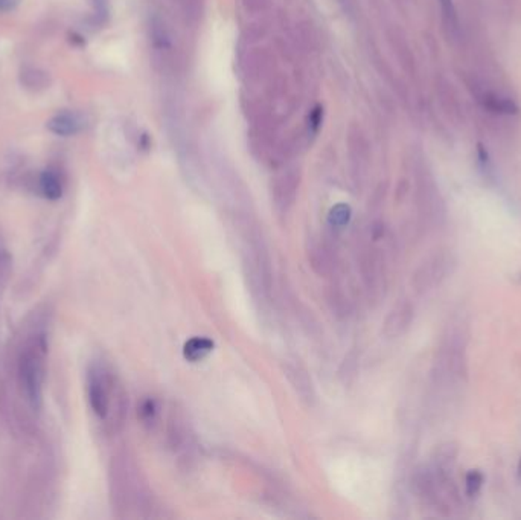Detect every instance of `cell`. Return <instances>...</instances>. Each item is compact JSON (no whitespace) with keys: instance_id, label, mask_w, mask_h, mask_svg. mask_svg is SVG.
<instances>
[{"instance_id":"6da1fadb","label":"cell","mask_w":521,"mask_h":520,"mask_svg":"<svg viewBox=\"0 0 521 520\" xmlns=\"http://www.w3.org/2000/svg\"><path fill=\"white\" fill-rule=\"evenodd\" d=\"M413 493L424 503L435 510L451 512L457 507L459 493L451 478V472L439 469L435 464L422 465L412 478Z\"/></svg>"},{"instance_id":"7a4b0ae2","label":"cell","mask_w":521,"mask_h":520,"mask_svg":"<svg viewBox=\"0 0 521 520\" xmlns=\"http://www.w3.org/2000/svg\"><path fill=\"white\" fill-rule=\"evenodd\" d=\"M384 236L381 228L372 229L368 241L360 252V272L369 298L379 299L387 288V259L386 252L378 246V241Z\"/></svg>"},{"instance_id":"3957f363","label":"cell","mask_w":521,"mask_h":520,"mask_svg":"<svg viewBox=\"0 0 521 520\" xmlns=\"http://www.w3.org/2000/svg\"><path fill=\"white\" fill-rule=\"evenodd\" d=\"M44 350L46 345L40 339L28 346L20 358L19 373L28 403L34 411H39L43 405V382H44Z\"/></svg>"},{"instance_id":"277c9868","label":"cell","mask_w":521,"mask_h":520,"mask_svg":"<svg viewBox=\"0 0 521 520\" xmlns=\"http://www.w3.org/2000/svg\"><path fill=\"white\" fill-rule=\"evenodd\" d=\"M453 258L448 252H436L419 264L412 277V286L416 293L424 295L433 290L451 273Z\"/></svg>"},{"instance_id":"5b68a950","label":"cell","mask_w":521,"mask_h":520,"mask_svg":"<svg viewBox=\"0 0 521 520\" xmlns=\"http://www.w3.org/2000/svg\"><path fill=\"white\" fill-rule=\"evenodd\" d=\"M439 365L451 378L460 380L466 375V336L462 331H453L445 339Z\"/></svg>"},{"instance_id":"8992f818","label":"cell","mask_w":521,"mask_h":520,"mask_svg":"<svg viewBox=\"0 0 521 520\" xmlns=\"http://www.w3.org/2000/svg\"><path fill=\"white\" fill-rule=\"evenodd\" d=\"M88 403L96 417L106 420L110 412L111 403V382L104 369L93 368L87 377Z\"/></svg>"},{"instance_id":"52a82bcc","label":"cell","mask_w":521,"mask_h":520,"mask_svg":"<svg viewBox=\"0 0 521 520\" xmlns=\"http://www.w3.org/2000/svg\"><path fill=\"white\" fill-rule=\"evenodd\" d=\"M167 440L169 447L183 459H191L193 453V436L189 429L188 421L180 411H173L169 414L168 426H167Z\"/></svg>"},{"instance_id":"ba28073f","label":"cell","mask_w":521,"mask_h":520,"mask_svg":"<svg viewBox=\"0 0 521 520\" xmlns=\"http://www.w3.org/2000/svg\"><path fill=\"white\" fill-rule=\"evenodd\" d=\"M415 319V307L410 301L401 299L392 307L383 324V334L387 339H398L410 328Z\"/></svg>"},{"instance_id":"9c48e42d","label":"cell","mask_w":521,"mask_h":520,"mask_svg":"<svg viewBox=\"0 0 521 520\" xmlns=\"http://www.w3.org/2000/svg\"><path fill=\"white\" fill-rule=\"evenodd\" d=\"M285 377L288 378L290 384L294 389L297 396L301 397L302 401H305L307 405H311L312 401L316 400V392H314V384H312V380L310 377V373L302 363L296 362V360H288L285 363Z\"/></svg>"},{"instance_id":"30bf717a","label":"cell","mask_w":521,"mask_h":520,"mask_svg":"<svg viewBox=\"0 0 521 520\" xmlns=\"http://www.w3.org/2000/svg\"><path fill=\"white\" fill-rule=\"evenodd\" d=\"M46 129L57 136H73L83 129V121L75 113L61 111V113H57L50 118L46 122Z\"/></svg>"},{"instance_id":"8fae6325","label":"cell","mask_w":521,"mask_h":520,"mask_svg":"<svg viewBox=\"0 0 521 520\" xmlns=\"http://www.w3.org/2000/svg\"><path fill=\"white\" fill-rule=\"evenodd\" d=\"M310 261L312 269L317 272L319 275H330L334 269V261H332V255H331V249L325 244L316 243L312 244L310 252H308Z\"/></svg>"},{"instance_id":"7c38bea8","label":"cell","mask_w":521,"mask_h":520,"mask_svg":"<svg viewBox=\"0 0 521 520\" xmlns=\"http://www.w3.org/2000/svg\"><path fill=\"white\" fill-rule=\"evenodd\" d=\"M40 189L41 194L48 200H59L63 196V185L59 177L54 173V171H44L40 176Z\"/></svg>"},{"instance_id":"4fadbf2b","label":"cell","mask_w":521,"mask_h":520,"mask_svg":"<svg viewBox=\"0 0 521 520\" xmlns=\"http://www.w3.org/2000/svg\"><path fill=\"white\" fill-rule=\"evenodd\" d=\"M483 104H485V107L488 110L493 111V113H498V115H513L518 111L517 104L513 102L512 100L503 98V96L495 95V93L486 95L485 100H483Z\"/></svg>"},{"instance_id":"5bb4252c","label":"cell","mask_w":521,"mask_h":520,"mask_svg":"<svg viewBox=\"0 0 521 520\" xmlns=\"http://www.w3.org/2000/svg\"><path fill=\"white\" fill-rule=\"evenodd\" d=\"M212 346L214 344L209 339L196 337L184 345V358L192 362L202 360L206 354H209L212 351Z\"/></svg>"},{"instance_id":"9a60e30c","label":"cell","mask_w":521,"mask_h":520,"mask_svg":"<svg viewBox=\"0 0 521 520\" xmlns=\"http://www.w3.org/2000/svg\"><path fill=\"white\" fill-rule=\"evenodd\" d=\"M139 417L144 421V425L151 426L159 417V403L158 400L150 397L145 398L139 406Z\"/></svg>"},{"instance_id":"2e32d148","label":"cell","mask_w":521,"mask_h":520,"mask_svg":"<svg viewBox=\"0 0 521 520\" xmlns=\"http://www.w3.org/2000/svg\"><path fill=\"white\" fill-rule=\"evenodd\" d=\"M485 476L480 470H470L465 476V493L468 497H475L483 487Z\"/></svg>"},{"instance_id":"e0dca14e","label":"cell","mask_w":521,"mask_h":520,"mask_svg":"<svg viewBox=\"0 0 521 520\" xmlns=\"http://www.w3.org/2000/svg\"><path fill=\"white\" fill-rule=\"evenodd\" d=\"M322 121H323V109L322 106H316L311 110V113L308 116V133L311 136L317 135L320 130V125H322Z\"/></svg>"},{"instance_id":"ac0fdd59","label":"cell","mask_w":521,"mask_h":520,"mask_svg":"<svg viewBox=\"0 0 521 520\" xmlns=\"http://www.w3.org/2000/svg\"><path fill=\"white\" fill-rule=\"evenodd\" d=\"M349 215H351V207L346 206V205H337V206L332 207L330 219H331V223L334 226H340V225H345V223H348Z\"/></svg>"},{"instance_id":"d6986e66","label":"cell","mask_w":521,"mask_h":520,"mask_svg":"<svg viewBox=\"0 0 521 520\" xmlns=\"http://www.w3.org/2000/svg\"><path fill=\"white\" fill-rule=\"evenodd\" d=\"M441 2V8L444 16L448 20L450 25H456L457 24V16H456V8H454L453 0H439Z\"/></svg>"},{"instance_id":"ffe728a7","label":"cell","mask_w":521,"mask_h":520,"mask_svg":"<svg viewBox=\"0 0 521 520\" xmlns=\"http://www.w3.org/2000/svg\"><path fill=\"white\" fill-rule=\"evenodd\" d=\"M17 5V0H0V11H11Z\"/></svg>"},{"instance_id":"44dd1931","label":"cell","mask_w":521,"mask_h":520,"mask_svg":"<svg viewBox=\"0 0 521 520\" xmlns=\"http://www.w3.org/2000/svg\"><path fill=\"white\" fill-rule=\"evenodd\" d=\"M95 5L96 8L100 10L101 16H104V14H106V0H95Z\"/></svg>"},{"instance_id":"7402d4cb","label":"cell","mask_w":521,"mask_h":520,"mask_svg":"<svg viewBox=\"0 0 521 520\" xmlns=\"http://www.w3.org/2000/svg\"><path fill=\"white\" fill-rule=\"evenodd\" d=\"M517 476H518V481L521 482V458L518 461V467H517Z\"/></svg>"}]
</instances>
